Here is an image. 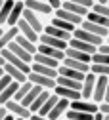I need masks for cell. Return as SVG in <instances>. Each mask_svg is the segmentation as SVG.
I'll return each mask as SVG.
<instances>
[{
    "mask_svg": "<svg viewBox=\"0 0 109 120\" xmlns=\"http://www.w3.org/2000/svg\"><path fill=\"white\" fill-rule=\"evenodd\" d=\"M25 8L38 13V15L44 19V17H52L54 15V8L46 2V0H27L25 2Z\"/></svg>",
    "mask_w": 109,
    "mask_h": 120,
    "instance_id": "1",
    "label": "cell"
},
{
    "mask_svg": "<svg viewBox=\"0 0 109 120\" xmlns=\"http://www.w3.org/2000/svg\"><path fill=\"white\" fill-rule=\"evenodd\" d=\"M4 107L8 109V112L10 114H13L15 118H31V116H33V112H31V109H27L25 107V105L21 103V101H17V99H10L6 105H4Z\"/></svg>",
    "mask_w": 109,
    "mask_h": 120,
    "instance_id": "2",
    "label": "cell"
},
{
    "mask_svg": "<svg viewBox=\"0 0 109 120\" xmlns=\"http://www.w3.org/2000/svg\"><path fill=\"white\" fill-rule=\"evenodd\" d=\"M73 36L79 38V40H84V42L92 44V46H96V48H100L101 44H105V38H101V36H98L94 33H90V31H84L82 27H77L73 31Z\"/></svg>",
    "mask_w": 109,
    "mask_h": 120,
    "instance_id": "3",
    "label": "cell"
},
{
    "mask_svg": "<svg viewBox=\"0 0 109 120\" xmlns=\"http://www.w3.org/2000/svg\"><path fill=\"white\" fill-rule=\"evenodd\" d=\"M69 109L96 114V112H100V103L92 101V99H77V101H71V107H69Z\"/></svg>",
    "mask_w": 109,
    "mask_h": 120,
    "instance_id": "4",
    "label": "cell"
},
{
    "mask_svg": "<svg viewBox=\"0 0 109 120\" xmlns=\"http://www.w3.org/2000/svg\"><path fill=\"white\" fill-rule=\"evenodd\" d=\"M29 80L33 82L35 86H40L42 90H52V92H54V88L57 86L56 78H50V76H44V74H38V72H33V71L29 72Z\"/></svg>",
    "mask_w": 109,
    "mask_h": 120,
    "instance_id": "5",
    "label": "cell"
},
{
    "mask_svg": "<svg viewBox=\"0 0 109 120\" xmlns=\"http://www.w3.org/2000/svg\"><path fill=\"white\" fill-rule=\"evenodd\" d=\"M2 55H4V59H6V61L10 63V65H13V67H17V69H21L23 72H31V71H33V65H29V63H25L23 61V59H19L17 55H15V53H12L8 48H4L2 50Z\"/></svg>",
    "mask_w": 109,
    "mask_h": 120,
    "instance_id": "6",
    "label": "cell"
},
{
    "mask_svg": "<svg viewBox=\"0 0 109 120\" xmlns=\"http://www.w3.org/2000/svg\"><path fill=\"white\" fill-rule=\"evenodd\" d=\"M107 82H109V76H98V78H96V86H94V95H92V101H96V103H103V101H105Z\"/></svg>",
    "mask_w": 109,
    "mask_h": 120,
    "instance_id": "7",
    "label": "cell"
},
{
    "mask_svg": "<svg viewBox=\"0 0 109 120\" xmlns=\"http://www.w3.org/2000/svg\"><path fill=\"white\" fill-rule=\"evenodd\" d=\"M23 19H25L31 27H33L38 34H42L44 25H46V23H44V19L38 15V13H35V11H31V10H27V8H25V11H23Z\"/></svg>",
    "mask_w": 109,
    "mask_h": 120,
    "instance_id": "8",
    "label": "cell"
},
{
    "mask_svg": "<svg viewBox=\"0 0 109 120\" xmlns=\"http://www.w3.org/2000/svg\"><path fill=\"white\" fill-rule=\"evenodd\" d=\"M38 44H44V46H52V48H56V50H61V52H65L67 48H69V42H65V40H61V38H56V36H50V34H40V38H38Z\"/></svg>",
    "mask_w": 109,
    "mask_h": 120,
    "instance_id": "9",
    "label": "cell"
},
{
    "mask_svg": "<svg viewBox=\"0 0 109 120\" xmlns=\"http://www.w3.org/2000/svg\"><path fill=\"white\" fill-rule=\"evenodd\" d=\"M69 107H71V101H69V99H61V97H59V101L56 103V107L50 111V114H48V116H50L52 120H63V118H65V112L69 111Z\"/></svg>",
    "mask_w": 109,
    "mask_h": 120,
    "instance_id": "10",
    "label": "cell"
},
{
    "mask_svg": "<svg viewBox=\"0 0 109 120\" xmlns=\"http://www.w3.org/2000/svg\"><path fill=\"white\" fill-rule=\"evenodd\" d=\"M96 74L94 72H88L84 80H82V90H81V95L82 99H92V95H94V86H96Z\"/></svg>",
    "mask_w": 109,
    "mask_h": 120,
    "instance_id": "11",
    "label": "cell"
},
{
    "mask_svg": "<svg viewBox=\"0 0 109 120\" xmlns=\"http://www.w3.org/2000/svg\"><path fill=\"white\" fill-rule=\"evenodd\" d=\"M54 17H59V19H63V21H69V23H73L75 27H81V25H82V21H84V17L75 15L73 11H69V10H65V8L56 10V11H54Z\"/></svg>",
    "mask_w": 109,
    "mask_h": 120,
    "instance_id": "12",
    "label": "cell"
},
{
    "mask_svg": "<svg viewBox=\"0 0 109 120\" xmlns=\"http://www.w3.org/2000/svg\"><path fill=\"white\" fill-rule=\"evenodd\" d=\"M54 94L61 99H69V101H77V99H82L79 90H71V88H65V86H56L54 88Z\"/></svg>",
    "mask_w": 109,
    "mask_h": 120,
    "instance_id": "13",
    "label": "cell"
},
{
    "mask_svg": "<svg viewBox=\"0 0 109 120\" xmlns=\"http://www.w3.org/2000/svg\"><path fill=\"white\" fill-rule=\"evenodd\" d=\"M23 11H25V2H15V6L12 8L10 13V19L6 23V27H15L21 19H23Z\"/></svg>",
    "mask_w": 109,
    "mask_h": 120,
    "instance_id": "14",
    "label": "cell"
},
{
    "mask_svg": "<svg viewBox=\"0 0 109 120\" xmlns=\"http://www.w3.org/2000/svg\"><path fill=\"white\" fill-rule=\"evenodd\" d=\"M8 50H10L12 53H15V55H17L19 59H23L25 63L33 65V57H35V55H33V53H29V52H27V50H25L23 46H19V44L15 42V40H13V42L10 44V46H8Z\"/></svg>",
    "mask_w": 109,
    "mask_h": 120,
    "instance_id": "15",
    "label": "cell"
},
{
    "mask_svg": "<svg viewBox=\"0 0 109 120\" xmlns=\"http://www.w3.org/2000/svg\"><path fill=\"white\" fill-rule=\"evenodd\" d=\"M42 33H44V34H50V36H56V38H61V40H65V42H69V40L73 38V33L61 31V29L54 27L52 23H46V25H44V31H42Z\"/></svg>",
    "mask_w": 109,
    "mask_h": 120,
    "instance_id": "16",
    "label": "cell"
},
{
    "mask_svg": "<svg viewBox=\"0 0 109 120\" xmlns=\"http://www.w3.org/2000/svg\"><path fill=\"white\" fill-rule=\"evenodd\" d=\"M4 72L8 74V76H12V80L19 82V84H23V82H27V80H29V74H27V72H23L21 69L13 67V65H10V63H6V67H4Z\"/></svg>",
    "mask_w": 109,
    "mask_h": 120,
    "instance_id": "17",
    "label": "cell"
},
{
    "mask_svg": "<svg viewBox=\"0 0 109 120\" xmlns=\"http://www.w3.org/2000/svg\"><path fill=\"white\" fill-rule=\"evenodd\" d=\"M17 27H19V33H21V34H23L25 38H29L31 42L38 44V38H40V34H38V33H36V31H35V29L31 27V25H29V23H27L25 19H21V21L17 23Z\"/></svg>",
    "mask_w": 109,
    "mask_h": 120,
    "instance_id": "18",
    "label": "cell"
},
{
    "mask_svg": "<svg viewBox=\"0 0 109 120\" xmlns=\"http://www.w3.org/2000/svg\"><path fill=\"white\" fill-rule=\"evenodd\" d=\"M69 48H75V50L84 52V53H90V55H94V53L98 52L96 46H92V44H88V42H84V40H79V38H75V36L69 40Z\"/></svg>",
    "mask_w": 109,
    "mask_h": 120,
    "instance_id": "19",
    "label": "cell"
},
{
    "mask_svg": "<svg viewBox=\"0 0 109 120\" xmlns=\"http://www.w3.org/2000/svg\"><path fill=\"white\" fill-rule=\"evenodd\" d=\"M33 63H40V65H46V67H52V69H59L61 67V61L59 59H54L50 55H44V53H35L33 57Z\"/></svg>",
    "mask_w": 109,
    "mask_h": 120,
    "instance_id": "20",
    "label": "cell"
},
{
    "mask_svg": "<svg viewBox=\"0 0 109 120\" xmlns=\"http://www.w3.org/2000/svg\"><path fill=\"white\" fill-rule=\"evenodd\" d=\"M84 31H90V33H94V34H98V36H101V38H107L109 36V29L107 27H101V25H96V23H92V21H82V25H81Z\"/></svg>",
    "mask_w": 109,
    "mask_h": 120,
    "instance_id": "21",
    "label": "cell"
},
{
    "mask_svg": "<svg viewBox=\"0 0 109 120\" xmlns=\"http://www.w3.org/2000/svg\"><path fill=\"white\" fill-rule=\"evenodd\" d=\"M17 90H19V82L12 80V82H10V86L4 90L2 94H0V105H6L10 99H13V97H15V94H17Z\"/></svg>",
    "mask_w": 109,
    "mask_h": 120,
    "instance_id": "22",
    "label": "cell"
},
{
    "mask_svg": "<svg viewBox=\"0 0 109 120\" xmlns=\"http://www.w3.org/2000/svg\"><path fill=\"white\" fill-rule=\"evenodd\" d=\"M61 65H65L69 69H75V71H81L84 74L90 72V63H82V61H77V59H71V57H65L63 61H61Z\"/></svg>",
    "mask_w": 109,
    "mask_h": 120,
    "instance_id": "23",
    "label": "cell"
},
{
    "mask_svg": "<svg viewBox=\"0 0 109 120\" xmlns=\"http://www.w3.org/2000/svg\"><path fill=\"white\" fill-rule=\"evenodd\" d=\"M65 57H71V59H77V61H82V63H90L92 65V55L84 53V52H79L75 48H67L65 50Z\"/></svg>",
    "mask_w": 109,
    "mask_h": 120,
    "instance_id": "24",
    "label": "cell"
},
{
    "mask_svg": "<svg viewBox=\"0 0 109 120\" xmlns=\"http://www.w3.org/2000/svg\"><path fill=\"white\" fill-rule=\"evenodd\" d=\"M57 74L59 76H67V78H75V80H84V76L86 74L84 72H81V71H75V69H69V67H65V65H61L59 69H57Z\"/></svg>",
    "mask_w": 109,
    "mask_h": 120,
    "instance_id": "25",
    "label": "cell"
},
{
    "mask_svg": "<svg viewBox=\"0 0 109 120\" xmlns=\"http://www.w3.org/2000/svg\"><path fill=\"white\" fill-rule=\"evenodd\" d=\"M38 53L50 55V57H54V59H59V61H63V59H65V52L56 50V48H52V46H44V44H38Z\"/></svg>",
    "mask_w": 109,
    "mask_h": 120,
    "instance_id": "26",
    "label": "cell"
},
{
    "mask_svg": "<svg viewBox=\"0 0 109 120\" xmlns=\"http://www.w3.org/2000/svg\"><path fill=\"white\" fill-rule=\"evenodd\" d=\"M13 6H15V0H4V6H2V10H0V27H6Z\"/></svg>",
    "mask_w": 109,
    "mask_h": 120,
    "instance_id": "27",
    "label": "cell"
},
{
    "mask_svg": "<svg viewBox=\"0 0 109 120\" xmlns=\"http://www.w3.org/2000/svg\"><path fill=\"white\" fill-rule=\"evenodd\" d=\"M57 86H65V88H71V90H82V82L81 80H75V78H67V76H57L56 78Z\"/></svg>",
    "mask_w": 109,
    "mask_h": 120,
    "instance_id": "28",
    "label": "cell"
},
{
    "mask_svg": "<svg viewBox=\"0 0 109 120\" xmlns=\"http://www.w3.org/2000/svg\"><path fill=\"white\" fill-rule=\"evenodd\" d=\"M61 8H65V10H69V11H73L75 15H81V17H86L88 15V8H82V6H79V4H75V2H71V0H65L63 2V6Z\"/></svg>",
    "mask_w": 109,
    "mask_h": 120,
    "instance_id": "29",
    "label": "cell"
},
{
    "mask_svg": "<svg viewBox=\"0 0 109 120\" xmlns=\"http://www.w3.org/2000/svg\"><path fill=\"white\" fill-rule=\"evenodd\" d=\"M33 72H38V74H44V76H50V78H57V69H52V67H46V65H40V63H33Z\"/></svg>",
    "mask_w": 109,
    "mask_h": 120,
    "instance_id": "30",
    "label": "cell"
},
{
    "mask_svg": "<svg viewBox=\"0 0 109 120\" xmlns=\"http://www.w3.org/2000/svg\"><path fill=\"white\" fill-rule=\"evenodd\" d=\"M42 92H44V90H42L40 86H33V90H31V92H29V94H27V95H25V97L21 99V103L25 105L27 109H31V105L35 103V99H36V97H38V95H40Z\"/></svg>",
    "mask_w": 109,
    "mask_h": 120,
    "instance_id": "31",
    "label": "cell"
},
{
    "mask_svg": "<svg viewBox=\"0 0 109 120\" xmlns=\"http://www.w3.org/2000/svg\"><path fill=\"white\" fill-rule=\"evenodd\" d=\"M57 101H59V97H57V95H56V94L52 92V95H50L48 99H46V103L42 105V109H40L38 112H35V114H42V116H48V114H50V111H52V109L56 107V103H57Z\"/></svg>",
    "mask_w": 109,
    "mask_h": 120,
    "instance_id": "32",
    "label": "cell"
},
{
    "mask_svg": "<svg viewBox=\"0 0 109 120\" xmlns=\"http://www.w3.org/2000/svg\"><path fill=\"white\" fill-rule=\"evenodd\" d=\"M50 95H52V90H44V92L35 99V103L31 105V112H33V114H35V112H38V111L42 109V105L46 103V99H48Z\"/></svg>",
    "mask_w": 109,
    "mask_h": 120,
    "instance_id": "33",
    "label": "cell"
},
{
    "mask_svg": "<svg viewBox=\"0 0 109 120\" xmlns=\"http://www.w3.org/2000/svg\"><path fill=\"white\" fill-rule=\"evenodd\" d=\"M15 42H17L19 46H23V48H25V50H27L29 53H33V55H35V53L38 52V44L31 42V40H29V38H25V36H23L21 33H19V36H17V38H15Z\"/></svg>",
    "mask_w": 109,
    "mask_h": 120,
    "instance_id": "34",
    "label": "cell"
},
{
    "mask_svg": "<svg viewBox=\"0 0 109 120\" xmlns=\"http://www.w3.org/2000/svg\"><path fill=\"white\" fill-rule=\"evenodd\" d=\"M86 21H92V23H96V25H101V27H107L109 29V17H105V15H100V13H96V11H88V15L84 17Z\"/></svg>",
    "mask_w": 109,
    "mask_h": 120,
    "instance_id": "35",
    "label": "cell"
},
{
    "mask_svg": "<svg viewBox=\"0 0 109 120\" xmlns=\"http://www.w3.org/2000/svg\"><path fill=\"white\" fill-rule=\"evenodd\" d=\"M65 118L67 120H94V114H90V112H82V111H73L69 109L65 112Z\"/></svg>",
    "mask_w": 109,
    "mask_h": 120,
    "instance_id": "36",
    "label": "cell"
},
{
    "mask_svg": "<svg viewBox=\"0 0 109 120\" xmlns=\"http://www.w3.org/2000/svg\"><path fill=\"white\" fill-rule=\"evenodd\" d=\"M50 23L54 25V27H57V29H61V31H67V33H73L75 31V25L73 23H69V21H63V19H59V17H50Z\"/></svg>",
    "mask_w": 109,
    "mask_h": 120,
    "instance_id": "37",
    "label": "cell"
},
{
    "mask_svg": "<svg viewBox=\"0 0 109 120\" xmlns=\"http://www.w3.org/2000/svg\"><path fill=\"white\" fill-rule=\"evenodd\" d=\"M33 82H31V80H27V82H23V84H19V90H17V94H15V97L13 99H17V101H21L29 92H31V90H33Z\"/></svg>",
    "mask_w": 109,
    "mask_h": 120,
    "instance_id": "38",
    "label": "cell"
},
{
    "mask_svg": "<svg viewBox=\"0 0 109 120\" xmlns=\"http://www.w3.org/2000/svg\"><path fill=\"white\" fill-rule=\"evenodd\" d=\"M90 72H94L96 76H109V65L92 63V65H90Z\"/></svg>",
    "mask_w": 109,
    "mask_h": 120,
    "instance_id": "39",
    "label": "cell"
},
{
    "mask_svg": "<svg viewBox=\"0 0 109 120\" xmlns=\"http://www.w3.org/2000/svg\"><path fill=\"white\" fill-rule=\"evenodd\" d=\"M92 63H101V65H109V55L107 53H100L96 52L92 55Z\"/></svg>",
    "mask_w": 109,
    "mask_h": 120,
    "instance_id": "40",
    "label": "cell"
},
{
    "mask_svg": "<svg viewBox=\"0 0 109 120\" xmlns=\"http://www.w3.org/2000/svg\"><path fill=\"white\" fill-rule=\"evenodd\" d=\"M92 11H96V13H100V15H105V17H109V6L107 4H94V8H92Z\"/></svg>",
    "mask_w": 109,
    "mask_h": 120,
    "instance_id": "41",
    "label": "cell"
},
{
    "mask_svg": "<svg viewBox=\"0 0 109 120\" xmlns=\"http://www.w3.org/2000/svg\"><path fill=\"white\" fill-rule=\"evenodd\" d=\"M71 2L79 4V6H82V8H88V10H92V8H94V4H96V0H71Z\"/></svg>",
    "mask_w": 109,
    "mask_h": 120,
    "instance_id": "42",
    "label": "cell"
},
{
    "mask_svg": "<svg viewBox=\"0 0 109 120\" xmlns=\"http://www.w3.org/2000/svg\"><path fill=\"white\" fill-rule=\"evenodd\" d=\"M10 82H12V76H8V74H4V76H0V94L4 92V90L10 86Z\"/></svg>",
    "mask_w": 109,
    "mask_h": 120,
    "instance_id": "43",
    "label": "cell"
},
{
    "mask_svg": "<svg viewBox=\"0 0 109 120\" xmlns=\"http://www.w3.org/2000/svg\"><path fill=\"white\" fill-rule=\"evenodd\" d=\"M46 2H48V4L54 8V11H56V10H59L61 6H63V2H61V0H46Z\"/></svg>",
    "mask_w": 109,
    "mask_h": 120,
    "instance_id": "44",
    "label": "cell"
},
{
    "mask_svg": "<svg viewBox=\"0 0 109 120\" xmlns=\"http://www.w3.org/2000/svg\"><path fill=\"white\" fill-rule=\"evenodd\" d=\"M100 112H103V114H109V103H107V101L100 103Z\"/></svg>",
    "mask_w": 109,
    "mask_h": 120,
    "instance_id": "45",
    "label": "cell"
},
{
    "mask_svg": "<svg viewBox=\"0 0 109 120\" xmlns=\"http://www.w3.org/2000/svg\"><path fill=\"white\" fill-rule=\"evenodd\" d=\"M98 52H100V53H107V55H109V44H107V42H105V44H101V46L98 48Z\"/></svg>",
    "mask_w": 109,
    "mask_h": 120,
    "instance_id": "46",
    "label": "cell"
},
{
    "mask_svg": "<svg viewBox=\"0 0 109 120\" xmlns=\"http://www.w3.org/2000/svg\"><path fill=\"white\" fill-rule=\"evenodd\" d=\"M29 120H52L50 116H42V114H33Z\"/></svg>",
    "mask_w": 109,
    "mask_h": 120,
    "instance_id": "47",
    "label": "cell"
},
{
    "mask_svg": "<svg viewBox=\"0 0 109 120\" xmlns=\"http://www.w3.org/2000/svg\"><path fill=\"white\" fill-rule=\"evenodd\" d=\"M8 116V109L4 107V105H0V120H4Z\"/></svg>",
    "mask_w": 109,
    "mask_h": 120,
    "instance_id": "48",
    "label": "cell"
},
{
    "mask_svg": "<svg viewBox=\"0 0 109 120\" xmlns=\"http://www.w3.org/2000/svg\"><path fill=\"white\" fill-rule=\"evenodd\" d=\"M6 59H4V55H2V52H0V67H6Z\"/></svg>",
    "mask_w": 109,
    "mask_h": 120,
    "instance_id": "49",
    "label": "cell"
},
{
    "mask_svg": "<svg viewBox=\"0 0 109 120\" xmlns=\"http://www.w3.org/2000/svg\"><path fill=\"white\" fill-rule=\"evenodd\" d=\"M94 120H103V112H96L94 114Z\"/></svg>",
    "mask_w": 109,
    "mask_h": 120,
    "instance_id": "50",
    "label": "cell"
},
{
    "mask_svg": "<svg viewBox=\"0 0 109 120\" xmlns=\"http://www.w3.org/2000/svg\"><path fill=\"white\" fill-rule=\"evenodd\" d=\"M105 101L109 103V82H107V92H105Z\"/></svg>",
    "mask_w": 109,
    "mask_h": 120,
    "instance_id": "51",
    "label": "cell"
},
{
    "mask_svg": "<svg viewBox=\"0 0 109 120\" xmlns=\"http://www.w3.org/2000/svg\"><path fill=\"white\" fill-rule=\"evenodd\" d=\"M4 120H15V116H13V114H10V112H8V116H6V118H4Z\"/></svg>",
    "mask_w": 109,
    "mask_h": 120,
    "instance_id": "52",
    "label": "cell"
},
{
    "mask_svg": "<svg viewBox=\"0 0 109 120\" xmlns=\"http://www.w3.org/2000/svg\"><path fill=\"white\" fill-rule=\"evenodd\" d=\"M4 31H6V27H0V36L4 34Z\"/></svg>",
    "mask_w": 109,
    "mask_h": 120,
    "instance_id": "53",
    "label": "cell"
},
{
    "mask_svg": "<svg viewBox=\"0 0 109 120\" xmlns=\"http://www.w3.org/2000/svg\"><path fill=\"white\" fill-rule=\"evenodd\" d=\"M4 74H6L4 72V67H0V76H4Z\"/></svg>",
    "mask_w": 109,
    "mask_h": 120,
    "instance_id": "54",
    "label": "cell"
},
{
    "mask_svg": "<svg viewBox=\"0 0 109 120\" xmlns=\"http://www.w3.org/2000/svg\"><path fill=\"white\" fill-rule=\"evenodd\" d=\"M98 4H107V0H96Z\"/></svg>",
    "mask_w": 109,
    "mask_h": 120,
    "instance_id": "55",
    "label": "cell"
},
{
    "mask_svg": "<svg viewBox=\"0 0 109 120\" xmlns=\"http://www.w3.org/2000/svg\"><path fill=\"white\" fill-rule=\"evenodd\" d=\"M103 120H109V114H103Z\"/></svg>",
    "mask_w": 109,
    "mask_h": 120,
    "instance_id": "56",
    "label": "cell"
},
{
    "mask_svg": "<svg viewBox=\"0 0 109 120\" xmlns=\"http://www.w3.org/2000/svg\"><path fill=\"white\" fill-rule=\"evenodd\" d=\"M2 6H4V0H0V10H2Z\"/></svg>",
    "mask_w": 109,
    "mask_h": 120,
    "instance_id": "57",
    "label": "cell"
},
{
    "mask_svg": "<svg viewBox=\"0 0 109 120\" xmlns=\"http://www.w3.org/2000/svg\"><path fill=\"white\" fill-rule=\"evenodd\" d=\"M15 2H27V0H15Z\"/></svg>",
    "mask_w": 109,
    "mask_h": 120,
    "instance_id": "58",
    "label": "cell"
},
{
    "mask_svg": "<svg viewBox=\"0 0 109 120\" xmlns=\"http://www.w3.org/2000/svg\"><path fill=\"white\" fill-rule=\"evenodd\" d=\"M105 42H107V44H109V36H107V38H105Z\"/></svg>",
    "mask_w": 109,
    "mask_h": 120,
    "instance_id": "59",
    "label": "cell"
},
{
    "mask_svg": "<svg viewBox=\"0 0 109 120\" xmlns=\"http://www.w3.org/2000/svg\"><path fill=\"white\" fill-rule=\"evenodd\" d=\"M107 6H109V0H107Z\"/></svg>",
    "mask_w": 109,
    "mask_h": 120,
    "instance_id": "60",
    "label": "cell"
},
{
    "mask_svg": "<svg viewBox=\"0 0 109 120\" xmlns=\"http://www.w3.org/2000/svg\"><path fill=\"white\" fill-rule=\"evenodd\" d=\"M61 2H65V0H61Z\"/></svg>",
    "mask_w": 109,
    "mask_h": 120,
    "instance_id": "61",
    "label": "cell"
},
{
    "mask_svg": "<svg viewBox=\"0 0 109 120\" xmlns=\"http://www.w3.org/2000/svg\"><path fill=\"white\" fill-rule=\"evenodd\" d=\"M63 120H67V118H63Z\"/></svg>",
    "mask_w": 109,
    "mask_h": 120,
    "instance_id": "62",
    "label": "cell"
}]
</instances>
